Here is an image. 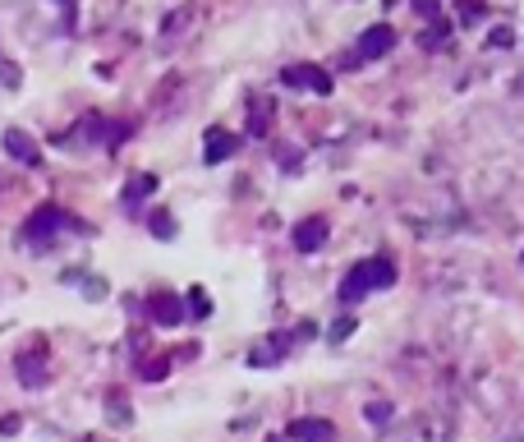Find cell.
I'll use <instances>...</instances> for the list:
<instances>
[{"mask_svg": "<svg viewBox=\"0 0 524 442\" xmlns=\"http://www.w3.org/2000/svg\"><path fill=\"white\" fill-rule=\"evenodd\" d=\"M391 281H395V267H391L386 258H364V263H359V267L341 281V300H345V304H359L369 291H382V286H391Z\"/></svg>", "mask_w": 524, "mask_h": 442, "instance_id": "6da1fadb", "label": "cell"}, {"mask_svg": "<svg viewBox=\"0 0 524 442\" xmlns=\"http://www.w3.org/2000/svg\"><path fill=\"white\" fill-rule=\"evenodd\" d=\"M65 226H74V230H84V235H93V226L88 221H78V217H69L65 208H56V203H47V208H37L32 217H28V230H23V239L28 245H37L42 249L47 239L56 235V230H65Z\"/></svg>", "mask_w": 524, "mask_h": 442, "instance_id": "7a4b0ae2", "label": "cell"}, {"mask_svg": "<svg viewBox=\"0 0 524 442\" xmlns=\"http://www.w3.org/2000/svg\"><path fill=\"white\" fill-rule=\"evenodd\" d=\"M280 78H286L290 88H313V93H322V97L332 93V74H327V69H317V65H290Z\"/></svg>", "mask_w": 524, "mask_h": 442, "instance_id": "3957f363", "label": "cell"}, {"mask_svg": "<svg viewBox=\"0 0 524 442\" xmlns=\"http://www.w3.org/2000/svg\"><path fill=\"white\" fill-rule=\"evenodd\" d=\"M147 313H152V323H161V328H180V318H184L189 309H184L180 295H166V291H161V295L147 300Z\"/></svg>", "mask_w": 524, "mask_h": 442, "instance_id": "277c9868", "label": "cell"}, {"mask_svg": "<svg viewBox=\"0 0 524 442\" xmlns=\"http://www.w3.org/2000/svg\"><path fill=\"white\" fill-rule=\"evenodd\" d=\"M5 152L23 167H42V148H37V139L23 134V130H5Z\"/></svg>", "mask_w": 524, "mask_h": 442, "instance_id": "5b68a950", "label": "cell"}, {"mask_svg": "<svg viewBox=\"0 0 524 442\" xmlns=\"http://www.w3.org/2000/svg\"><path fill=\"white\" fill-rule=\"evenodd\" d=\"M391 42H395V28H391V23H373L364 37H359V56H364V60H377V56L391 51Z\"/></svg>", "mask_w": 524, "mask_h": 442, "instance_id": "8992f818", "label": "cell"}, {"mask_svg": "<svg viewBox=\"0 0 524 442\" xmlns=\"http://www.w3.org/2000/svg\"><path fill=\"white\" fill-rule=\"evenodd\" d=\"M322 245H327V221H322V217H308V221L295 226V249L299 254H313Z\"/></svg>", "mask_w": 524, "mask_h": 442, "instance_id": "52a82bcc", "label": "cell"}, {"mask_svg": "<svg viewBox=\"0 0 524 442\" xmlns=\"http://www.w3.org/2000/svg\"><path fill=\"white\" fill-rule=\"evenodd\" d=\"M286 433H290L295 442H332V437H336V424H332V419H295Z\"/></svg>", "mask_w": 524, "mask_h": 442, "instance_id": "ba28073f", "label": "cell"}, {"mask_svg": "<svg viewBox=\"0 0 524 442\" xmlns=\"http://www.w3.org/2000/svg\"><path fill=\"white\" fill-rule=\"evenodd\" d=\"M230 152H235V134H226V130H208V139H203V162L217 167V162H226Z\"/></svg>", "mask_w": 524, "mask_h": 442, "instance_id": "9c48e42d", "label": "cell"}, {"mask_svg": "<svg viewBox=\"0 0 524 442\" xmlns=\"http://www.w3.org/2000/svg\"><path fill=\"white\" fill-rule=\"evenodd\" d=\"M156 194V176L152 171H138V176H129V185H125V208L134 212L143 198H152Z\"/></svg>", "mask_w": 524, "mask_h": 442, "instance_id": "30bf717a", "label": "cell"}, {"mask_svg": "<svg viewBox=\"0 0 524 442\" xmlns=\"http://www.w3.org/2000/svg\"><path fill=\"white\" fill-rule=\"evenodd\" d=\"M19 383H23V387H47V369H42V359L32 365V355H19Z\"/></svg>", "mask_w": 524, "mask_h": 442, "instance_id": "8fae6325", "label": "cell"}, {"mask_svg": "<svg viewBox=\"0 0 524 442\" xmlns=\"http://www.w3.org/2000/svg\"><path fill=\"white\" fill-rule=\"evenodd\" d=\"M280 350H286V341H262V346L249 355V365H276Z\"/></svg>", "mask_w": 524, "mask_h": 442, "instance_id": "7c38bea8", "label": "cell"}, {"mask_svg": "<svg viewBox=\"0 0 524 442\" xmlns=\"http://www.w3.org/2000/svg\"><path fill=\"white\" fill-rule=\"evenodd\" d=\"M184 300H189L184 309H189L193 318H208V313H212V304H208V291H203V286H189V295H184Z\"/></svg>", "mask_w": 524, "mask_h": 442, "instance_id": "4fadbf2b", "label": "cell"}, {"mask_svg": "<svg viewBox=\"0 0 524 442\" xmlns=\"http://www.w3.org/2000/svg\"><path fill=\"white\" fill-rule=\"evenodd\" d=\"M147 230H152L156 239H175V221H171V212H152V217H147Z\"/></svg>", "mask_w": 524, "mask_h": 442, "instance_id": "5bb4252c", "label": "cell"}, {"mask_svg": "<svg viewBox=\"0 0 524 442\" xmlns=\"http://www.w3.org/2000/svg\"><path fill=\"white\" fill-rule=\"evenodd\" d=\"M65 281H78L88 300H102V295H106V281H97V276H78V272H65Z\"/></svg>", "mask_w": 524, "mask_h": 442, "instance_id": "9a60e30c", "label": "cell"}, {"mask_svg": "<svg viewBox=\"0 0 524 442\" xmlns=\"http://www.w3.org/2000/svg\"><path fill=\"white\" fill-rule=\"evenodd\" d=\"M166 369H171V359H147V365H143V378H147V383H161V378H166Z\"/></svg>", "mask_w": 524, "mask_h": 442, "instance_id": "2e32d148", "label": "cell"}, {"mask_svg": "<svg viewBox=\"0 0 524 442\" xmlns=\"http://www.w3.org/2000/svg\"><path fill=\"white\" fill-rule=\"evenodd\" d=\"M488 47H497V51L515 47V32H511V28H497V32H488Z\"/></svg>", "mask_w": 524, "mask_h": 442, "instance_id": "e0dca14e", "label": "cell"}, {"mask_svg": "<svg viewBox=\"0 0 524 442\" xmlns=\"http://www.w3.org/2000/svg\"><path fill=\"white\" fill-rule=\"evenodd\" d=\"M386 415H391V406H386V401H373V406H369V419H373V424H382Z\"/></svg>", "mask_w": 524, "mask_h": 442, "instance_id": "ac0fdd59", "label": "cell"}, {"mask_svg": "<svg viewBox=\"0 0 524 442\" xmlns=\"http://www.w3.org/2000/svg\"><path fill=\"white\" fill-rule=\"evenodd\" d=\"M350 332H354V323H350V318H345V323H336V328H332V341H345Z\"/></svg>", "mask_w": 524, "mask_h": 442, "instance_id": "d6986e66", "label": "cell"}, {"mask_svg": "<svg viewBox=\"0 0 524 442\" xmlns=\"http://www.w3.org/2000/svg\"><path fill=\"white\" fill-rule=\"evenodd\" d=\"M60 5H74V0H60Z\"/></svg>", "mask_w": 524, "mask_h": 442, "instance_id": "ffe728a7", "label": "cell"}, {"mask_svg": "<svg viewBox=\"0 0 524 442\" xmlns=\"http://www.w3.org/2000/svg\"><path fill=\"white\" fill-rule=\"evenodd\" d=\"M267 442H280V437H267Z\"/></svg>", "mask_w": 524, "mask_h": 442, "instance_id": "44dd1931", "label": "cell"}, {"mask_svg": "<svg viewBox=\"0 0 524 442\" xmlns=\"http://www.w3.org/2000/svg\"><path fill=\"white\" fill-rule=\"evenodd\" d=\"M0 65H5V56H0Z\"/></svg>", "mask_w": 524, "mask_h": 442, "instance_id": "7402d4cb", "label": "cell"}]
</instances>
